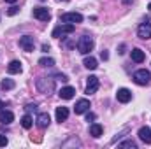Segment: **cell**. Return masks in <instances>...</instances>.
Segmentation results:
<instances>
[{
  "label": "cell",
  "mask_w": 151,
  "mask_h": 149,
  "mask_svg": "<svg viewBox=\"0 0 151 149\" xmlns=\"http://www.w3.org/2000/svg\"><path fill=\"white\" fill-rule=\"evenodd\" d=\"M137 37L142 39V40L151 39V23L144 21V23H141V25H139V28H137Z\"/></svg>",
  "instance_id": "cell-7"
},
{
  "label": "cell",
  "mask_w": 151,
  "mask_h": 149,
  "mask_svg": "<svg viewBox=\"0 0 151 149\" xmlns=\"http://www.w3.org/2000/svg\"><path fill=\"white\" fill-rule=\"evenodd\" d=\"M12 121H14V114H12V112L4 111V109L0 111V123H2V125H11Z\"/></svg>",
  "instance_id": "cell-15"
},
{
  "label": "cell",
  "mask_w": 151,
  "mask_h": 149,
  "mask_svg": "<svg viewBox=\"0 0 151 149\" xmlns=\"http://www.w3.org/2000/svg\"><path fill=\"white\" fill-rule=\"evenodd\" d=\"M7 142H9V140H7V137L0 133V148H5V146H7Z\"/></svg>",
  "instance_id": "cell-25"
},
{
  "label": "cell",
  "mask_w": 151,
  "mask_h": 149,
  "mask_svg": "<svg viewBox=\"0 0 151 149\" xmlns=\"http://www.w3.org/2000/svg\"><path fill=\"white\" fill-rule=\"evenodd\" d=\"M2 107H4V102H2V100H0V111H2Z\"/></svg>",
  "instance_id": "cell-31"
},
{
  "label": "cell",
  "mask_w": 151,
  "mask_h": 149,
  "mask_svg": "<svg viewBox=\"0 0 151 149\" xmlns=\"http://www.w3.org/2000/svg\"><path fill=\"white\" fill-rule=\"evenodd\" d=\"M90 111V100L86 98H81L76 102V107H74V112L76 114H84V112Z\"/></svg>",
  "instance_id": "cell-11"
},
{
  "label": "cell",
  "mask_w": 151,
  "mask_h": 149,
  "mask_svg": "<svg viewBox=\"0 0 151 149\" xmlns=\"http://www.w3.org/2000/svg\"><path fill=\"white\" fill-rule=\"evenodd\" d=\"M83 65H84L88 70H95V69L99 67V63H97V60H95L93 56H86L84 62H83Z\"/></svg>",
  "instance_id": "cell-19"
},
{
  "label": "cell",
  "mask_w": 151,
  "mask_h": 149,
  "mask_svg": "<svg viewBox=\"0 0 151 149\" xmlns=\"http://www.w3.org/2000/svg\"><path fill=\"white\" fill-rule=\"evenodd\" d=\"M19 47H21L23 51H27V53L34 51V47H35V39L32 37V35H23V37L19 39Z\"/></svg>",
  "instance_id": "cell-5"
},
{
  "label": "cell",
  "mask_w": 151,
  "mask_h": 149,
  "mask_svg": "<svg viewBox=\"0 0 151 149\" xmlns=\"http://www.w3.org/2000/svg\"><path fill=\"white\" fill-rule=\"evenodd\" d=\"M40 2H44V0H40Z\"/></svg>",
  "instance_id": "cell-33"
},
{
  "label": "cell",
  "mask_w": 151,
  "mask_h": 149,
  "mask_svg": "<svg viewBox=\"0 0 151 149\" xmlns=\"http://www.w3.org/2000/svg\"><path fill=\"white\" fill-rule=\"evenodd\" d=\"M74 93H76V90L72 88V86H65V88H62L60 90V97L63 98V100H70V98H74Z\"/></svg>",
  "instance_id": "cell-16"
},
{
  "label": "cell",
  "mask_w": 151,
  "mask_h": 149,
  "mask_svg": "<svg viewBox=\"0 0 151 149\" xmlns=\"http://www.w3.org/2000/svg\"><path fill=\"white\" fill-rule=\"evenodd\" d=\"M18 11H19V9H18L16 5H12V7L7 11V14H9V16H14V14H18Z\"/></svg>",
  "instance_id": "cell-26"
},
{
  "label": "cell",
  "mask_w": 151,
  "mask_h": 149,
  "mask_svg": "<svg viewBox=\"0 0 151 149\" xmlns=\"http://www.w3.org/2000/svg\"><path fill=\"white\" fill-rule=\"evenodd\" d=\"M35 84H37V90L44 95H51L55 91V79L51 77H39Z\"/></svg>",
  "instance_id": "cell-1"
},
{
  "label": "cell",
  "mask_w": 151,
  "mask_h": 149,
  "mask_svg": "<svg viewBox=\"0 0 151 149\" xmlns=\"http://www.w3.org/2000/svg\"><path fill=\"white\" fill-rule=\"evenodd\" d=\"M25 109H27V112H32V111H35V109H37V105H35V104H28Z\"/></svg>",
  "instance_id": "cell-27"
},
{
  "label": "cell",
  "mask_w": 151,
  "mask_h": 149,
  "mask_svg": "<svg viewBox=\"0 0 151 149\" xmlns=\"http://www.w3.org/2000/svg\"><path fill=\"white\" fill-rule=\"evenodd\" d=\"M118 148H132V149H137V144H135L134 140H125V142H121Z\"/></svg>",
  "instance_id": "cell-24"
},
{
  "label": "cell",
  "mask_w": 151,
  "mask_h": 149,
  "mask_svg": "<svg viewBox=\"0 0 151 149\" xmlns=\"http://www.w3.org/2000/svg\"><path fill=\"white\" fill-rule=\"evenodd\" d=\"M0 86H2V90H12V88L16 86V82H14L12 79H4Z\"/></svg>",
  "instance_id": "cell-23"
},
{
  "label": "cell",
  "mask_w": 151,
  "mask_h": 149,
  "mask_svg": "<svg viewBox=\"0 0 151 149\" xmlns=\"http://www.w3.org/2000/svg\"><path fill=\"white\" fill-rule=\"evenodd\" d=\"M60 21L62 23H81L83 21V16L79 14V12H63L62 16H60Z\"/></svg>",
  "instance_id": "cell-6"
},
{
  "label": "cell",
  "mask_w": 151,
  "mask_h": 149,
  "mask_svg": "<svg viewBox=\"0 0 151 149\" xmlns=\"http://www.w3.org/2000/svg\"><path fill=\"white\" fill-rule=\"evenodd\" d=\"M99 86H100L99 77H97V75H90L88 81H86V90H84V93H86V95H91V93H95V91L99 90Z\"/></svg>",
  "instance_id": "cell-8"
},
{
  "label": "cell",
  "mask_w": 151,
  "mask_h": 149,
  "mask_svg": "<svg viewBox=\"0 0 151 149\" xmlns=\"http://www.w3.org/2000/svg\"><path fill=\"white\" fill-rule=\"evenodd\" d=\"M76 30V27L72 23H62L60 27H56L55 30H53V37L55 39H60V37H65V35H69V34H72Z\"/></svg>",
  "instance_id": "cell-3"
},
{
  "label": "cell",
  "mask_w": 151,
  "mask_h": 149,
  "mask_svg": "<svg viewBox=\"0 0 151 149\" xmlns=\"http://www.w3.org/2000/svg\"><path fill=\"white\" fill-rule=\"evenodd\" d=\"M5 2H9V4H14V2H18V0H5Z\"/></svg>",
  "instance_id": "cell-30"
},
{
  "label": "cell",
  "mask_w": 151,
  "mask_h": 149,
  "mask_svg": "<svg viewBox=\"0 0 151 149\" xmlns=\"http://www.w3.org/2000/svg\"><path fill=\"white\" fill-rule=\"evenodd\" d=\"M7 72H9V74H19V72H21V62L12 60V62L7 65Z\"/></svg>",
  "instance_id": "cell-17"
},
{
  "label": "cell",
  "mask_w": 151,
  "mask_h": 149,
  "mask_svg": "<svg viewBox=\"0 0 151 149\" xmlns=\"http://www.w3.org/2000/svg\"><path fill=\"white\" fill-rule=\"evenodd\" d=\"M93 119H95V114L93 112H88L86 114V121H93Z\"/></svg>",
  "instance_id": "cell-28"
},
{
  "label": "cell",
  "mask_w": 151,
  "mask_h": 149,
  "mask_svg": "<svg viewBox=\"0 0 151 149\" xmlns=\"http://www.w3.org/2000/svg\"><path fill=\"white\" fill-rule=\"evenodd\" d=\"M130 56H132V60H134L135 63H142V62H144V58H146V54H144V51H142V49H139V47H135V49H132V53H130Z\"/></svg>",
  "instance_id": "cell-14"
},
{
  "label": "cell",
  "mask_w": 151,
  "mask_h": 149,
  "mask_svg": "<svg viewBox=\"0 0 151 149\" xmlns=\"http://www.w3.org/2000/svg\"><path fill=\"white\" fill-rule=\"evenodd\" d=\"M93 46H95V42H93V39L90 37V35H83V37L77 40V51H79L81 54H88V53H91Z\"/></svg>",
  "instance_id": "cell-2"
},
{
  "label": "cell",
  "mask_w": 151,
  "mask_h": 149,
  "mask_svg": "<svg viewBox=\"0 0 151 149\" xmlns=\"http://www.w3.org/2000/svg\"><path fill=\"white\" fill-rule=\"evenodd\" d=\"M67 117H69V109L67 107H56V121L58 123H63Z\"/></svg>",
  "instance_id": "cell-18"
},
{
  "label": "cell",
  "mask_w": 151,
  "mask_h": 149,
  "mask_svg": "<svg viewBox=\"0 0 151 149\" xmlns=\"http://www.w3.org/2000/svg\"><path fill=\"white\" fill-rule=\"evenodd\" d=\"M39 65H40V67H53V65H55V60H53V58H46V56H44V58H40V60H39Z\"/></svg>",
  "instance_id": "cell-22"
},
{
  "label": "cell",
  "mask_w": 151,
  "mask_h": 149,
  "mask_svg": "<svg viewBox=\"0 0 151 149\" xmlns=\"http://www.w3.org/2000/svg\"><path fill=\"white\" fill-rule=\"evenodd\" d=\"M90 135L95 137V139H99V137L102 135V125H99V123L90 125Z\"/></svg>",
  "instance_id": "cell-20"
},
{
  "label": "cell",
  "mask_w": 151,
  "mask_h": 149,
  "mask_svg": "<svg viewBox=\"0 0 151 149\" xmlns=\"http://www.w3.org/2000/svg\"><path fill=\"white\" fill-rule=\"evenodd\" d=\"M100 58H102V60H107V58H109L107 51H102V53H100Z\"/></svg>",
  "instance_id": "cell-29"
},
{
  "label": "cell",
  "mask_w": 151,
  "mask_h": 149,
  "mask_svg": "<svg viewBox=\"0 0 151 149\" xmlns=\"http://www.w3.org/2000/svg\"><path fill=\"white\" fill-rule=\"evenodd\" d=\"M49 123H51V117H49V114L47 112H40L37 116V126L40 130H44V128H47L49 126Z\"/></svg>",
  "instance_id": "cell-12"
},
{
  "label": "cell",
  "mask_w": 151,
  "mask_h": 149,
  "mask_svg": "<svg viewBox=\"0 0 151 149\" xmlns=\"http://www.w3.org/2000/svg\"><path fill=\"white\" fill-rule=\"evenodd\" d=\"M139 139L144 142V144H151V128H148V126H142L141 130H139Z\"/></svg>",
  "instance_id": "cell-13"
},
{
  "label": "cell",
  "mask_w": 151,
  "mask_h": 149,
  "mask_svg": "<svg viewBox=\"0 0 151 149\" xmlns=\"http://www.w3.org/2000/svg\"><path fill=\"white\" fill-rule=\"evenodd\" d=\"M32 125H34V121H32V116H30V114H25V116L21 117V126L28 130V128H32Z\"/></svg>",
  "instance_id": "cell-21"
},
{
  "label": "cell",
  "mask_w": 151,
  "mask_h": 149,
  "mask_svg": "<svg viewBox=\"0 0 151 149\" xmlns=\"http://www.w3.org/2000/svg\"><path fill=\"white\" fill-rule=\"evenodd\" d=\"M62 2H69V0H62Z\"/></svg>",
  "instance_id": "cell-32"
},
{
  "label": "cell",
  "mask_w": 151,
  "mask_h": 149,
  "mask_svg": "<svg viewBox=\"0 0 151 149\" xmlns=\"http://www.w3.org/2000/svg\"><path fill=\"white\" fill-rule=\"evenodd\" d=\"M116 98H118V102L127 104V102H130V100H132V91H130V90H127V88H119V90H118V93H116Z\"/></svg>",
  "instance_id": "cell-10"
},
{
  "label": "cell",
  "mask_w": 151,
  "mask_h": 149,
  "mask_svg": "<svg viewBox=\"0 0 151 149\" xmlns=\"http://www.w3.org/2000/svg\"><path fill=\"white\" fill-rule=\"evenodd\" d=\"M34 18H37L39 21H49L51 19V12L46 7H34Z\"/></svg>",
  "instance_id": "cell-9"
},
{
  "label": "cell",
  "mask_w": 151,
  "mask_h": 149,
  "mask_svg": "<svg viewBox=\"0 0 151 149\" xmlns=\"http://www.w3.org/2000/svg\"><path fill=\"white\" fill-rule=\"evenodd\" d=\"M134 81L139 86H146V84H150V81H151V72L146 70V69H141V70L134 72Z\"/></svg>",
  "instance_id": "cell-4"
}]
</instances>
